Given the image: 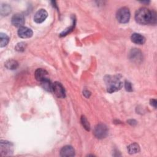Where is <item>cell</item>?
Masks as SVG:
<instances>
[{"instance_id": "obj_1", "label": "cell", "mask_w": 157, "mask_h": 157, "mask_svg": "<svg viewBox=\"0 0 157 157\" xmlns=\"http://www.w3.org/2000/svg\"><path fill=\"white\" fill-rule=\"evenodd\" d=\"M135 20L140 25H155L156 23V13L154 10L151 11L147 8L142 7L136 12Z\"/></svg>"}, {"instance_id": "obj_2", "label": "cell", "mask_w": 157, "mask_h": 157, "mask_svg": "<svg viewBox=\"0 0 157 157\" xmlns=\"http://www.w3.org/2000/svg\"><path fill=\"white\" fill-rule=\"evenodd\" d=\"M104 81L107 85V91L109 93L117 91L123 86V82L121 81V76L120 75H106Z\"/></svg>"}, {"instance_id": "obj_3", "label": "cell", "mask_w": 157, "mask_h": 157, "mask_svg": "<svg viewBox=\"0 0 157 157\" xmlns=\"http://www.w3.org/2000/svg\"><path fill=\"white\" fill-rule=\"evenodd\" d=\"M117 19L121 23H126L130 18V12L128 8L123 7L120 8L117 12Z\"/></svg>"}, {"instance_id": "obj_4", "label": "cell", "mask_w": 157, "mask_h": 157, "mask_svg": "<svg viewBox=\"0 0 157 157\" xmlns=\"http://www.w3.org/2000/svg\"><path fill=\"white\" fill-rule=\"evenodd\" d=\"M0 151L1 156L10 155L13 151V144L7 140H1L0 142Z\"/></svg>"}, {"instance_id": "obj_5", "label": "cell", "mask_w": 157, "mask_h": 157, "mask_svg": "<svg viewBox=\"0 0 157 157\" xmlns=\"http://www.w3.org/2000/svg\"><path fill=\"white\" fill-rule=\"evenodd\" d=\"M94 135L98 139L105 138L108 134V128L107 126L102 123L97 124L94 129Z\"/></svg>"}, {"instance_id": "obj_6", "label": "cell", "mask_w": 157, "mask_h": 157, "mask_svg": "<svg viewBox=\"0 0 157 157\" xmlns=\"http://www.w3.org/2000/svg\"><path fill=\"white\" fill-rule=\"evenodd\" d=\"M52 91L59 98H64L66 96L64 88L62 84L58 82H55L53 83Z\"/></svg>"}, {"instance_id": "obj_7", "label": "cell", "mask_w": 157, "mask_h": 157, "mask_svg": "<svg viewBox=\"0 0 157 157\" xmlns=\"http://www.w3.org/2000/svg\"><path fill=\"white\" fill-rule=\"evenodd\" d=\"M11 22L13 26L20 28L25 23V17L21 13H16L12 16Z\"/></svg>"}, {"instance_id": "obj_8", "label": "cell", "mask_w": 157, "mask_h": 157, "mask_svg": "<svg viewBox=\"0 0 157 157\" xmlns=\"http://www.w3.org/2000/svg\"><path fill=\"white\" fill-rule=\"evenodd\" d=\"M47 12L45 9H41L37 11V12L35 13L34 20L37 23H41L47 18Z\"/></svg>"}, {"instance_id": "obj_9", "label": "cell", "mask_w": 157, "mask_h": 157, "mask_svg": "<svg viewBox=\"0 0 157 157\" xmlns=\"http://www.w3.org/2000/svg\"><path fill=\"white\" fill-rule=\"evenodd\" d=\"M129 59L133 62L139 63L142 59V53L139 50L133 48L129 53Z\"/></svg>"}, {"instance_id": "obj_10", "label": "cell", "mask_w": 157, "mask_h": 157, "mask_svg": "<svg viewBox=\"0 0 157 157\" xmlns=\"http://www.w3.org/2000/svg\"><path fill=\"white\" fill-rule=\"evenodd\" d=\"M33 31L30 28L25 26H21L18 30V35L21 38H29L33 36Z\"/></svg>"}, {"instance_id": "obj_11", "label": "cell", "mask_w": 157, "mask_h": 157, "mask_svg": "<svg viewBox=\"0 0 157 157\" xmlns=\"http://www.w3.org/2000/svg\"><path fill=\"white\" fill-rule=\"evenodd\" d=\"M60 155L61 156H74L75 155V150L72 146L66 145L61 148Z\"/></svg>"}, {"instance_id": "obj_12", "label": "cell", "mask_w": 157, "mask_h": 157, "mask_svg": "<svg viewBox=\"0 0 157 157\" xmlns=\"http://www.w3.org/2000/svg\"><path fill=\"white\" fill-rule=\"evenodd\" d=\"M131 39L132 42L139 45H142L145 42V38L139 33H133L131 36Z\"/></svg>"}, {"instance_id": "obj_13", "label": "cell", "mask_w": 157, "mask_h": 157, "mask_svg": "<svg viewBox=\"0 0 157 157\" xmlns=\"http://www.w3.org/2000/svg\"><path fill=\"white\" fill-rule=\"evenodd\" d=\"M48 75V72L47 71H45V69H43L42 68H39L37 69L36 71H35V78L36 79L39 81V82H41L42 80H43L44 79L47 78V76Z\"/></svg>"}, {"instance_id": "obj_14", "label": "cell", "mask_w": 157, "mask_h": 157, "mask_svg": "<svg viewBox=\"0 0 157 157\" xmlns=\"http://www.w3.org/2000/svg\"><path fill=\"white\" fill-rule=\"evenodd\" d=\"M40 82L42 87L45 90L47 91H52V88H53V84L51 83L50 80L48 78H46L42 80Z\"/></svg>"}, {"instance_id": "obj_15", "label": "cell", "mask_w": 157, "mask_h": 157, "mask_svg": "<svg viewBox=\"0 0 157 157\" xmlns=\"http://www.w3.org/2000/svg\"><path fill=\"white\" fill-rule=\"evenodd\" d=\"M18 66V63L17 61L14 59H9L5 63V67L10 70L16 69Z\"/></svg>"}, {"instance_id": "obj_16", "label": "cell", "mask_w": 157, "mask_h": 157, "mask_svg": "<svg viewBox=\"0 0 157 157\" xmlns=\"http://www.w3.org/2000/svg\"><path fill=\"white\" fill-rule=\"evenodd\" d=\"M128 153L129 154H134L139 152L140 151V147L139 145L137 143H133L130 144L128 147H127Z\"/></svg>"}, {"instance_id": "obj_17", "label": "cell", "mask_w": 157, "mask_h": 157, "mask_svg": "<svg viewBox=\"0 0 157 157\" xmlns=\"http://www.w3.org/2000/svg\"><path fill=\"white\" fill-rule=\"evenodd\" d=\"M0 39H1V43H0L1 47H3L7 45V44L9 43V37H8V36L2 33H1L0 34Z\"/></svg>"}, {"instance_id": "obj_18", "label": "cell", "mask_w": 157, "mask_h": 157, "mask_svg": "<svg viewBox=\"0 0 157 157\" xmlns=\"http://www.w3.org/2000/svg\"><path fill=\"white\" fill-rule=\"evenodd\" d=\"M11 12L10 7L7 4H2L1 6V13L2 15H7Z\"/></svg>"}, {"instance_id": "obj_19", "label": "cell", "mask_w": 157, "mask_h": 157, "mask_svg": "<svg viewBox=\"0 0 157 157\" xmlns=\"http://www.w3.org/2000/svg\"><path fill=\"white\" fill-rule=\"evenodd\" d=\"M81 123H82V124L83 126V128L86 131H90V123H89L88 121L87 120L85 116H83V115H82L81 117Z\"/></svg>"}, {"instance_id": "obj_20", "label": "cell", "mask_w": 157, "mask_h": 157, "mask_svg": "<svg viewBox=\"0 0 157 157\" xmlns=\"http://www.w3.org/2000/svg\"><path fill=\"white\" fill-rule=\"evenodd\" d=\"M26 44L25 42H20L17 44V45L15 47V50L18 52H23L25 50Z\"/></svg>"}, {"instance_id": "obj_21", "label": "cell", "mask_w": 157, "mask_h": 157, "mask_svg": "<svg viewBox=\"0 0 157 157\" xmlns=\"http://www.w3.org/2000/svg\"><path fill=\"white\" fill-rule=\"evenodd\" d=\"M74 25H75V23H74V24H73L72 26H71L69 28L66 29L63 32H62V33L60 34V36H64L67 35V34H69V33H71V32L72 31V29H74Z\"/></svg>"}, {"instance_id": "obj_22", "label": "cell", "mask_w": 157, "mask_h": 157, "mask_svg": "<svg viewBox=\"0 0 157 157\" xmlns=\"http://www.w3.org/2000/svg\"><path fill=\"white\" fill-rule=\"evenodd\" d=\"M124 87H125V89L127 91H129V92H131L132 91V85L131 83L126 80L125 81V83H124Z\"/></svg>"}, {"instance_id": "obj_23", "label": "cell", "mask_w": 157, "mask_h": 157, "mask_svg": "<svg viewBox=\"0 0 157 157\" xmlns=\"http://www.w3.org/2000/svg\"><path fill=\"white\" fill-rule=\"evenodd\" d=\"M83 94L86 97V98H89L90 96V95H91V93L89 91H88V90H85L83 91Z\"/></svg>"}, {"instance_id": "obj_24", "label": "cell", "mask_w": 157, "mask_h": 157, "mask_svg": "<svg viewBox=\"0 0 157 157\" xmlns=\"http://www.w3.org/2000/svg\"><path fill=\"white\" fill-rule=\"evenodd\" d=\"M150 104L153 106L155 108L156 107V99H151L150 100Z\"/></svg>"}, {"instance_id": "obj_25", "label": "cell", "mask_w": 157, "mask_h": 157, "mask_svg": "<svg viewBox=\"0 0 157 157\" xmlns=\"http://www.w3.org/2000/svg\"><path fill=\"white\" fill-rule=\"evenodd\" d=\"M128 123H129L131 125H134L137 123L136 121H135L134 120H129L128 121Z\"/></svg>"}]
</instances>
